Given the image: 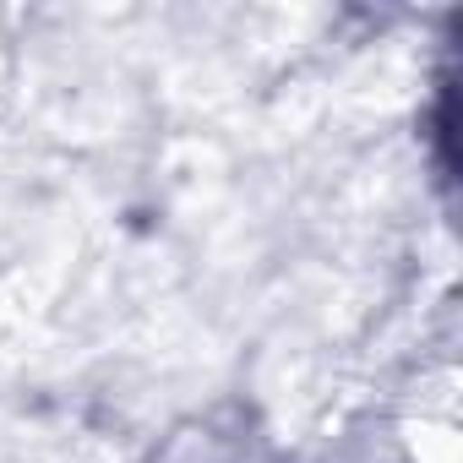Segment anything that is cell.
I'll return each instance as SVG.
<instances>
[{
    "label": "cell",
    "mask_w": 463,
    "mask_h": 463,
    "mask_svg": "<svg viewBox=\"0 0 463 463\" xmlns=\"http://www.w3.org/2000/svg\"><path fill=\"white\" fill-rule=\"evenodd\" d=\"M414 463H458V430L452 420H425L420 414V430H414Z\"/></svg>",
    "instance_id": "obj_1"
}]
</instances>
